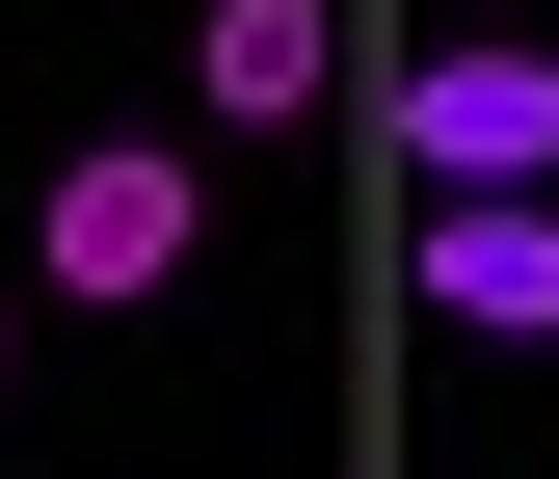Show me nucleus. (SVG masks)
I'll return each instance as SVG.
<instances>
[{"mask_svg":"<svg viewBox=\"0 0 559 479\" xmlns=\"http://www.w3.org/2000/svg\"><path fill=\"white\" fill-rule=\"evenodd\" d=\"M187 240H214V187L160 160V133H81V160H53V294H187Z\"/></svg>","mask_w":559,"mask_h":479,"instance_id":"1","label":"nucleus"},{"mask_svg":"<svg viewBox=\"0 0 559 479\" xmlns=\"http://www.w3.org/2000/svg\"><path fill=\"white\" fill-rule=\"evenodd\" d=\"M400 160L427 187H559V53H507V27L427 53V81H400Z\"/></svg>","mask_w":559,"mask_h":479,"instance_id":"2","label":"nucleus"},{"mask_svg":"<svg viewBox=\"0 0 559 479\" xmlns=\"http://www.w3.org/2000/svg\"><path fill=\"white\" fill-rule=\"evenodd\" d=\"M427 320L559 347V187H427Z\"/></svg>","mask_w":559,"mask_h":479,"instance_id":"3","label":"nucleus"},{"mask_svg":"<svg viewBox=\"0 0 559 479\" xmlns=\"http://www.w3.org/2000/svg\"><path fill=\"white\" fill-rule=\"evenodd\" d=\"M187 81H214L240 133H294V107H320V0H214V27H187Z\"/></svg>","mask_w":559,"mask_h":479,"instance_id":"4","label":"nucleus"}]
</instances>
